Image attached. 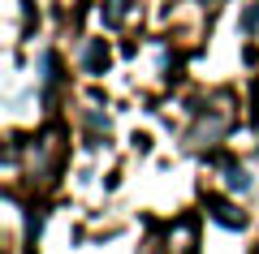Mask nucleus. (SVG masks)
<instances>
[{
  "label": "nucleus",
  "mask_w": 259,
  "mask_h": 254,
  "mask_svg": "<svg viewBox=\"0 0 259 254\" xmlns=\"http://www.w3.org/2000/svg\"><path fill=\"white\" fill-rule=\"evenodd\" d=\"M207 207H212V216L221 220V224H229V228H242V224H246V220H242L238 211L229 207V202H221V198H212V202H207Z\"/></svg>",
  "instance_id": "obj_1"
},
{
  "label": "nucleus",
  "mask_w": 259,
  "mask_h": 254,
  "mask_svg": "<svg viewBox=\"0 0 259 254\" xmlns=\"http://www.w3.org/2000/svg\"><path fill=\"white\" fill-rule=\"evenodd\" d=\"M225 185H229L233 194H246L250 190V173L246 168H225Z\"/></svg>",
  "instance_id": "obj_2"
},
{
  "label": "nucleus",
  "mask_w": 259,
  "mask_h": 254,
  "mask_svg": "<svg viewBox=\"0 0 259 254\" xmlns=\"http://www.w3.org/2000/svg\"><path fill=\"white\" fill-rule=\"evenodd\" d=\"M104 65H108V47H104V43H91V47H87V73H100Z\"/></svg>",
  "instance_id": "obj_3"
}]
</instances>
